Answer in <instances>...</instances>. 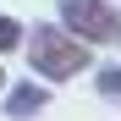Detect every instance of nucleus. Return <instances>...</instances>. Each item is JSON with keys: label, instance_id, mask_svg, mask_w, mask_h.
<instances>
[{"label": "nucleus", "instance_id": "nucleus-5", "mask_svg": "<svg viewBox=\"0 0 121 121\" xmlns=\"http://www.w3.org/2000/svg\"><path fill=\"white\" fill-rule=\"evenodd\" d=\"M99 94H121V72H99Z\"/></svg>", "mask_w": 121, "mask_h": 121}, {"label": "nucleus", "instance_id": "nucleus-1", "mask_svg": "<svg viewBox=\"0 0 121 121\" xmlns=\"http://www.w3.org/2000/svg\"><path fill=\"white\" fill-rule=\"evenodd\" d=\"M28 60H33V72L44 83H72L88 66V44L72 39V33H60V28H39L28 39Z\"/></svg>", "mask_w": 121, "mask_h": 121}, {"label": "nucleus", "instance_id": "nucleus-3", "mask_svg": "<svg viewBox=\"0 0 121 121\" xmlns=\"http://www.w3.org/2000/svg\"><path fill=\"white\" fill-rule=\"evenodd\" d=\"M39 105H44V94H39V88H17V94H11V105H6V110H11V116H33Z\"/></svg>", "mask_w": 121, "mask_h": 121}, {"label": "nucleus", "instance_id": "nucleus-2", "mask_svg": "<svg viewBox=\"0 0 121 121\" xmlns=\"http://www.w3.org/2000/svg\"><path fill=\"white\" fill-rule=\"evenodd\" d=\"M60 17H66V33L83 39V44H110L121 39V17L110 0H60Z\"/></svg>", "mask_w": 121, "mask_h": 121}, {"label": "nucleus", "instance_id": "nucleus-6", "mask_svg": "<svg viewBox=\"0 0 121 121\" xmlns=\"http://www.w3.org/2000/svg\"><path fill=\"white\" fill-rule=\"evenodd\" d=\"M0 88H6V72H0Z\"/></svg>", "mask_w": 121, "mask_h": 121}, {"label": "nucleus", "instance_id": "nucleus-4", "mask_svg": "<svg viewBox=\"0 0 121 121\" xmlns=\"http://www.w3.org/2000/svg\"><path fill=\"white\" fill-rule=\"evenodd\" d=\"M17 44H22V28H17V22H11V17H6V11H0V55H11Z\"/></svg>", "mask_w": 121, "mask_h": 121}]
</instances>
